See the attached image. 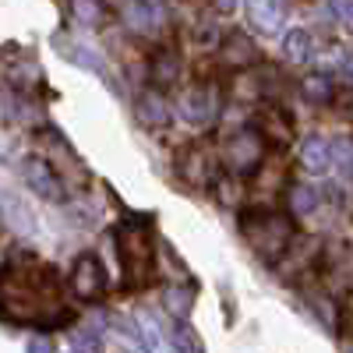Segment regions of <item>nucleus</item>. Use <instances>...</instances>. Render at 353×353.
Here are the masks:
<instances>
[{
	"instance_id": "1",
	"label": "nucleus",
	"mask_w": 353,
	"mask_h": 353,
	"mask_svg": "<svg viewBox=\"0 0 353 353\" xmlns=\"http://www.w3.org/2000/svg\"><path fill=\"white\" fill-rule=\"evenodd\" d=\"M0 314L11 321H43L46 314H61L53 272L4 269L0 272Z\"/></svg>"
},
{
	"instance_id": "2",
	"label": "nucleus",
	"mask_w": 353,
	"mask_h": 353,
	"mask_svg": "<svg viewBox=\"0 0 353 353\" xmlns=\"http://www.w3.org/2000/svg\"><path fill=\"white\" fill-rule=\"evenodd\" d=\"M121 258H124V276L134 290L152 283V276H156V244H152L149 230L124 226L121 230Z\"/></svg>"
},
{
	"instance_id": "3",
	"label": "nucleus",
	"mask_w": 353,
	"mask_h": 353,
	"mask_svg": "<svg viewBox=\"0 0 353 353\" xmlns=\"http://www.w3.org/2000/svg\"><path fill=\"white\" fill-rule=\"evenodd\" d=\"M244 237L251 241V248L261 254V258H279L286 251V244L293 241V223L286 216H272V212H251L244 216L241 223Z\"/></svg>"
},
{
	"instance_id": "4",
	"label": "nucleus",
	"mask_w": 353,
	"mask_h": 353,
	"mask_svg": "<svg viewBox=\"0 0 353 353\" xmlns=\"http://www.w3.org/2000/svg\"><path fill=\"white\" fill-rule=\"evenodd\" d=\"M71 286H74V293H78L81 301H96L99 293H103V286H106V276H103L99 258L81 254L78 265H74V272H71Z\"/></svg>"
},
{
	"instance_id": "5",
	"label": "nucleus",
	"mask_w": 353,
	"mask_h": 353,
	"mask_svg": "<svg viewBox=\"0 0 353 353\" xmlns=\"http://www.w3.org/2000/svg\"><path fill=\"white\" fill-rule=\"evenodd\" d=\"M163 304H166V311H170V314L184 318V314H188V307H191V293H188V290H181V286H170V290H166V297H163Z\"/></svg>"
},
{
	"instance_id": "6",
	"label": "nucleus",
	"mask_w": 353,
	"mask_h": 353,
	"mask_svg": "<svg viewBox=\"0 0 353 353\" xmlns=\"http://www.w3.org/2000/svg\"><path fill=\"white\" fill-rule=\"evenodd\" d=\"M304 96L314 99V103H325V99H332V85H329L325 78H318V74H314V78L304 81Z\"/></svg>"
},
{
	"instance_id": "7",
	"label": "nucleus",
	"mask_w": 353,
	"mask_h": 353,
	"mask_svg": "<svg viewBox=\"0 0 353 353\" xmlns=\"http://www.w3.org/2000/svg\"><path fill=\"white\" fill-rule=\"evenodd\" d=\"M173 343H176V350H181V353H205V350H201V343H198V336H194L188 325H176Z\"/></svg>"
},
{
	"instance_id": "8",
	"label": "nucleus",
	"mask_w": 353,
	"mask_h": 353,
	"mask_svg": "<svg viewBox=\"0 0 353 353\" xmlns=\"http://www.w3.org/2000/svg\"><path fill=\"white\" fill-rule=\"evenodd\" d=\"M28 353H53V343L50 339H32L28 343Z\"/></svg>"
},
{
	"instance_id": "9",
	"label": "nucleus",
	"mask_w": 353,
	"mask_h": 353,
	"mask_svg": "<svg viewBox=\"0 0 353 353\" xmlns=\"http://www.w3.org/2000/svg\"><path fill=\"white\" fill-rule=\"evenodd\" d=\"M350 311H353V301H350Z\"/></svg>"
}]
</instances>
